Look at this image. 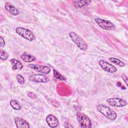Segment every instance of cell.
Returning <instances> with one entry per match:
<instances>
[{
    "mask_svg": "<svg viewBox=\"0 0 128 128\" xmlns=\"http://www.w3.org/2000/svg\"><path fill=\"white\" fill-rule=\"evenodd\" d=\"M96 108L100 114L110 120H114L117 118L116 112L107 106L102 104H98L96 106Z\"/></svg>",
    "mask_w": 128,
    "mask_h": 128,
    "instance_id": "obj_1",
    "label": "cell"
},
{
    "mask_svg": "<svg viewBox=\"0 0 128 128\" xmlns=\"http://www.w3.org/2000/svg\"><path fill=\"white\" fill-rule=\"evenodd\" d=\"M71 40L76 45L80 50L86 51L88 50V46L86 42L77 34L74 32H70L68 34Z\"/></svg>",
    "mask_w": 128,
    "mask_h": 128,
    "instance_id": "obj_2",
    "label": "cell"
},
{
    "mask_svg": "<svg viewBox=\"0 0 128 128\" xmlns=\"http://www.w3.org/2000/svg\"><path fill=\"white\" fill-rule=\"evenodd\" d=\"M76 118L80 127L83 128H90L92 126V123L90 118L84 114L78 112L76 114Z\"/></svg>",
    "mask_w": 128,
    "mask_h": 128,
    "instance_id": "obj_3",
    "label": "cell"
},
{
    "mask_svg": "<svg viewBox=\"0 0 128 128\" xmlns=\"http://www.w3.org/2000/svg\"><path fill=\"white\" fill-rule=\"evenodd\" d=\"M15 31L17 34L28 41H33L36 39L34 34L30 30L26 28L18 27L16 28Z\"/></svg>",
    "mask_w": 128,
    "mask_h": 128,
    "instance_id": "obj_4",
    "label": "cell"
},
{
    "mask_svg": "<svg viewBox=\"0 0 128 128\" xmlns=\"http://www.w3.org/2000/svg\"><path fill=\"white\" fill-rule=\"evenodd\" d=\"M95 22L102 28L106 30H112L115 28V26L111 22L100 18H96L94 19Z\"/></svg>",
    "mask_w": 128,
    "mask_h": 128,
    "instance_id": "obj_5",
    "label": "cell"
},
{
    "mask_svg": "<svg viewBox=\"0 0 128 128\" xmlns=\"http://www.w3.org/2000/svg\"><path fill=\"white\" fill-rule=\"evenodd\" d=\"M106 102L109 105L113 107H123L127 104L126 101L120 98H110L106 100Z\"/></svg>",
    "mask_w": 128,
    "mask_h": 128,
    "instance_id": "obj_6",
    "label": "cell"
},
{
    "mask_svg": "<svg viewBox=\"0 0 128 128\" xmlns=\"http://www.w3.org/2000/svg\"><path fill=\"white\" fill-rule=\"evenodd\" d=\"M98 64L102 70L108 73L114 74L117 71L116 68L114 65L104 60H99Z\"/></svg>",
    "mask_w": 128,
    "mask_h": 128,
    "instance_id": "obj_7",
    "label": "cell"
},
{
    "mask_svg": "<svg viewBox=\"0 0 128 128\" xmlns=\"http://www.w3.org/2000/svg\"><path fill=\"white\" fill-rule=\"evenodd\" d=\"M28 79L30 81L38 82V83H46L49 82V78L44 74H32L29 76Z\"/></svg>",
    "mask_w": 128,
    "mask_h": 128,
    "instance_id": "obj_8",
    "label": "cell"
},
{
    "mask_svg": "<svg viewBox=\"0 0 128 128\" xmlns=\"http://www.w3.org/2000/svg\"><path fill=\"white\" fill-rule=\"evenodd\" d=\"M28 66L36 72H40L44 74H50L51 71V69L50 67L46 66H42V65L34 64H28Z\"/></svg>",
    "mask_w": 128,
    "mask_h": 128,
    "instance_id": "obj_9",
    "label": "cell"
},
{
    "mask_svg": "<svg viewBox=\"0 0 128 128\" xmlns=\"http://www.w3.org/2000/svg\"><path fill=\"white\" fill-rule=\"evenodd\" d=\"M46 121L50 128H56L58 125V119L53 114H50L46 118Z\"/></svg>",
    "mask_w": 128,
    "mask_h": 128,
    "instance_id": "obj_10",
    "label": "cell"
},
{
    "mask_svg": "<svg viewBox=\"0 0 128 128\" xmlns=\"http://www.w3.org/2000/svg\"><path fill=\"white\" fill-rule=\"evenodd\" d=\"M14 123L18 128H29L30 126L28 122L22 118L16 116L14 118Z\"/></svg>",
    "mask_w": 128,
    "mask_h": 128,
    "instance_id": "obj_11",
    "label": "cell"
},
{
    "mask_svg": "<svg viewBox=\"0 0 128 128\" xmlns=\"http://www.w3.org/2000/svg\"><path fill=\"white\" fill-rule=\"evenodd\" d=\"M4 8L7 12L13 16H16L20 14L19 10L9 2H6L5 3Z\"/></svg>",
    "mask_w": 128,
    "mask_h": 128,
    "instance_id": "obj_12",
    "label": "cell"
},
{
    "mask_svg": "<svg viewBox=\"0 0 128 128\" xmlns=\"http://www.w3.org/2000/svg\"><path fill=\"white\" fill-rule=\"evenodd\" d=\"M12 64V67L13 70H20L23 68V64L18 60L16 58H12L10 60Z\"/></svg>",
    "mask_w": 128,
    "mask_h": 128,
    "instance_id": "obj_13",
    "label": "cell"
},
{
    "mask_svg": "<svg viewBox=\"0 0 128 128\" xmlns=\"http://www.w3.org/2000/svg\"><path fill=\"white\" fill-rule=\"evenodd\" d=\"M20 58L24 62H31L36 60V58L34 56L26 52L21 54Z\"/></svg>",
    "mask_w": 128,
    "mask_h": 128,
    "instance_id": "obj_14",
    "label": "cell"
},
{
    "mask_svg": "<svg viewBox=\"0 0 128 128\" xmlns=\"http://www.w3.org/2000/svg\"><path fill=\"white\" fill-rule=\"evenodd\" d=\"M92 2L91 0H74L72 4L74 6L78 8H80L82 6H88Z\"/></svg>",
    "mask_w": 128,
    "mask_h": 128,
    "instance_id": "obj_15",
    "label": "cell"
},
{
    "mask_svg": "<svg viewBox=\"0 0 128 128\" xmlns=\"http://www.w3.org/2000/svg\"><path fill=\"white\" fill-rule=\"evenodd\" d=\"M10 104L12 108L15 110H20L22 108V106L20 104V102L14 99L11 100H10Z\"/></svg>",
    "mask_w": 128,
    "mask_h": 128,
    "instance_id": "obj_16",
    "label": "cell"
},
{
    "mask_svg": "<svg viewBox=\"0 0 128 128\" xmlns=\"http://www.w3.org/2000/svg\"><path fill=\"white\" fill-rule=\"evenodd\" d=\"M108 60L118 65L120 67H124L125 66V64L118 58L111 57L108 58Z\"/></svg>",
    "mask_w": 128,
    "mask_h": 128,
    "instance_id": "obj_17",
    "label": "cell"
},
{
    "mask_svg": "<svg viewBox=\"0 0 128 128\" xmlns=\"http://www.w3.org/2000/svg\"><path fill=\"white\" fill-rule=\"evenodd\" d=\"M53 72H54V76L58 80H66V77L62 76L56 70H53Z\"/></svg>",
    "mask_w": 128,
    "mask_h": 128,
    "instance_id": "obj_18",
    "label": "cell"
},
{
    "mask_svg": "<svg viewBox=\"0 0 128 128\" xmlns=\"http://www.w3.org/2000/svg\"><path fill=\"white\" fill-rule=\"evenodd\" d=\"M8 58V53L5 50L0 49V59L2 60H6Z\"/></svg>",
    "mask_w": 128,
    "mask_h": 128,
    "instance_id": "obj_19",
    "label": "cell"
},
{
    "mask_svg": "<svg viewBox=\"0 0 128 128\" xmlns=\"http://www.w3.org/2000/svg\"><path fill=\"white\" fill-rule=\"evenodd\" d=\"M16 79L18 82L21 84H24L25 82V80L24 78L20 74H18L16 76Z\"/></svg>",
    "mask_w": 128,
    "mask_h": 128,
    "instance_id": "obj_20",
    "label": "cell"
},
{
    "mask_svg": "<svg viewBox=\"0 0 128 128\" xmlns=\"http://www.w3.org/2000/svg\"><path fill=\"white\" fill-rule=\"evenodd\" d=\"M122 78L123 80L124 81V82L125 84H126V86H128V79L127 76L124 74H122Z\"/></svg>",
    "mask_w": 128,
    "mask_h": 128,
    "instance_id": "obj_21",
    "label": "cell"
},
{
    "mask_svg": "<svg viewBox=\"0 0 128 128\" xmlns=\"http://www.w3.org/2000/svg\"><path fill=\"white\" fill-rule=\"evenodd\" d=\"M0 46L1 48L4 47V46H5V44H6L2 36H0Z\"/></svg>",
    "mask_w": 128,
    "mask_h": 128,
    "instance_id": "obj_22",
    "label": "cell"
},
{
    "mask_svg": "<svg viewBox=\"0 0 128 128\" xmlns=\"http://www.w3.org/2000/svg\"><path fill=\"white\" fill-rule=\"evenodd\" d=\"M65 124H66L67 126H64V127H66V128H73V126H72L68 122H65Z\"/></svg>",
    "mask_w": 128,
    "mask_h": 128,
    "instance_id": "obj_23",
    "label": "cell"
}]
</instances>
